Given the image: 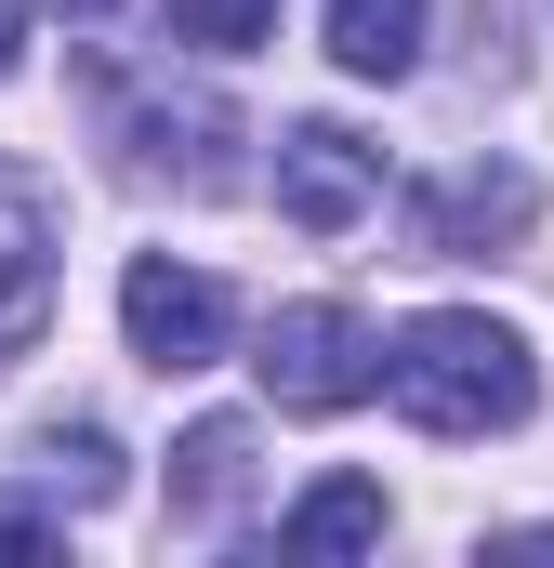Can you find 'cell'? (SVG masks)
Instances as JSON below:
<instances>
[{
    "label": "cell",
    "instance_id": "obj_10",
    "mask_svg": "<svg viewBox=\"0 0 554 568\" xmlns=\"http://www.w3.org/2000/svg\"><path fill=\"white\" fill-rule=\"evenodd\" d=\"M172 463H185V476H172V516L198 529V516H225V503H238V476H252V424H198Z\"/></svg>",
    "mask_w": 554,
    "mask_h": 568
},
{
    "label": "cell",
    "instance_id": "obj_2",
    "mask_svg": "<svg viewBox=\"0 0 554 568\" xmlns=\"http://www.w3.org/2000/svg\"><path fill=\"white\" fill-rule=\"evenodd\" d=\"M252 371H265L277 410H304V424H330V410H357L370 397V371H383V331L357 317V304H277L265 344H252Z\"/></svg>",
    "mask_w": 554,
    "mask_h": 568
},
{
    "label": "cell",
    "instance_id": "obj_3",
    "mask_svg": "<svg viewBox=\"0 0 554 568\" xmlns=\"http://www.w3.org/2000/svg\"><path fill=\"white\" fill-rule=\"evenodd\" d=\"M120 331H133L145 371H212L225 331H238V304H225V278H198V265H172V252H133V265H120Z\"/></svg>",
    "mask_w": 554,
    "mask_h": 568
},
{
    "label": "cell",
    "instance_id": "obj_11",
    "mask_svg": "<svg viewBox=\"0 0 554 568\" xmlns=\"http://www.w3.org/2000/svg\"><path fill=\"white\" fill-rule=\"evenodd\" d=\"M27 476H40L53 503H106V489H120V449H106V424H40L27 436Z\"/></svg>",
    "mask_w": 554,
    "mask_h": 568
},
{
    "label": "cell",
    "instance_id": "obj_9",
    "mask_svg": "<svg viewBox=\"0 0 554 568\" xmlns=\"http://www.w3.org/2000/svg\"><path fill=\"white\" fill-rule=\"evenodd\" d=\"M422 13L435 0H330V67L343 80H410L422 67Z\"/></svg>",
    "mask_w": 554,
    "mask_h": 568
},
{
    "label": "cell",
    "instance_id": "obj_4",
    "mask_svg": "<svg viewBox=\"0 0 554 568\" xmlns=\"http://www.w3.org/2000/svg\"><path fill=\"white\" fill-rule=\"evenodd\" d=\"M277 212L304 239H343L357 212H383V145L343 133V120H290L277 133Z\"/></svg>",
    "mask_w": 554,
    "mask_h": 568
},
{
    "label": "cell",
    "instance_id": "obj_8",
    "mask_svg": "<svg viewBox=\"0 0 554 568\" xmlns=\"http://www.w3.org/2000/svg\"><path fill=\"white\" fill-rule=\"evenodd\" d=\"M383 529H397L383 476H317V489H304V503L277 516V542H290V556H370Z\"/></svg>",
    "mask_w": 554,
    "mask_h": 568
},
{
    "label": "cell",
    "instance_id": "obj_7",
    "mask_svg": "<svg viewBox=\"0 0 554 568\" xmlns=\"http://www.w3.org/2000/svg\"><path fill=\"white\" fill-rule=\"evenodd\" d=\"M40 331H53V212H40V185L0 172V371Z\"/></svg>",
    "mask_w": 554,
    "mask_h": 568
},
{
    "label": "cell",
    "instance_id": "obj_12",
    "mask_svg": "<svg viewBox=\"0 0 554 568\" xmlns=\"http://www.w3.org/2000/svg\"><path fill=\"white\" fill-rule=\"evenodd\" d=\"M172 40H198V53H265L277 0H172Z\"/></svg>",
    "mask_w": 554,
    "mask_h": 568
},
{
    "label": "cell",
    "instance_id": "obj_1",
    "mask_svg": "<svg viewBox=\"0 0 554 568\" xmlns=\"http://www.w3.org/2000/svg\"><path fill=\"white\" fill-rule=\"evenodd\" d=\"M422 436H515L542 410V371H529V331L489 317V304H422L410 331H383V371H370Z\"/></svg>",
    "mask_w": 554,
    "mask_h": 568
},
{
    "label": "cell",
    "instance_id": "obj_5",
    "mask_svg": "<svg viewBox=\"0 0 554 568\" xmlns=\"http://www.w3.org/2000/svg\"><path fill=\"white\" fill-rule=\"evenodd\" d=\"M120 145H133L145 185H185V199H212L238 159V120H225V93H172V80H145V93H120Z\"/></svg>",
    "mask_w": 554,
    "mask_h": 568
},
{
    "label": "cell",
    "instance_id": "obj_13",
    "mask_svg": "<svg viewBox=\"0 0 554 568\" xmlns=\"http://www.w3.org/2000/svg\"><path fill=\"white\" fill-rule=\"evenodd\" d=\"M53 542H66V516H53V503H13V489H0V556H53Z\"/></svg>",
    "mask_w": 554,
    "mask_h": 568
},
{
    "label": "cell",
    "instance_id": "obj_15",
    "mask_svg": "<svg viewBox=\"0 0 554 568\" xmlns=\"http://www.w3.org/2000/svg\"><path fill=\"white\" fill-rule=\"evenodd\" d=\"M27 13H106V0H27Z\"/></svg>",
    "mask_w": 554,
    "mask_h": 568
},
{
    "label": "cell",
    "instance_id": "obj_6",
    "mask_svg": "<svg viewBox=\"0 0 554 568\" xmlns=\"http://www.w3.org/2000/svg\"><path fill=\"white\" fill-rule=\"evenodd\" d=\"M529 212H542V185H529L515 159H462V172H435V185H422L410 225H422V252H502Z\"/></svg>",
    "mask_w": 554,
    "mask_h": 568
},
{
    "label": "cell",
    "instance_id": "obj_14",
    "mask_svg": "<svg viewBox=\"0 0 554 568\" xmlns=\"http://www.w3.org/2000/svg\"><path fill=\"white\" fill-rule=\"evenodd\" d=\"M27 67V0H0V80Z\"/></svg>",
    "mask_w": 554,
    "mask_h": 568
}]
</instances>
